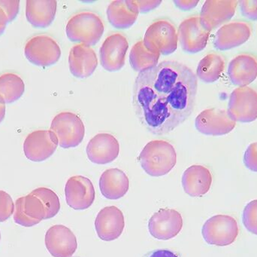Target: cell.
<instances>
[{
  "label": "cell",
  "mask_w": 257,
  "mask_h": 257,
  "mask_svg": "<svg viewBox=\"0 0 257 257\" xmlns=\"http://www.w3.org/2000/svg\"><path fill=\"white\" fill-rule=\"evenodd\" d=\"M197 89V76L190 68L173 60L161 62L136 77L135 113L151 134H169L191 116Z\"/></svg>",
  "instance_id": "obj_1"
},
{
  "label": "cell",
  "mask_w": 257,
  "mask_h": 257,
  "mask_svg": "<svg viewBox=\"0 0 257 257\" xmlns=\"http://www.w3.org/2000/svg\"><path fill=\"white\" fill-rule=\"evenodd\" d=\"M15 209V223L24 227H32L42 220L55 217L60 210V199L53 190L41 187L17 199Z\"/></svg>",
  "instance_id": "obj_2"
},
{
  "label": "cell",
  "mask_w": 257,
  "mask_h": 257,
  "mask_svg": "<svg viewBox=\"0 0 257 257\" xmlns=\"http://www.w3.org/2000/svg\"><path fill=\"white\" fill-rule=\"evenodd\" d=\"M141 167L145 173L154 178L168 175L177 162L174 146L163 140H152L147 143L139 156Z\"/></svg>",
  "instance_id": "obj_3"
},
{
  "label": "cell",
  "mask_w": 257,
  "mask_h": 257,
  "mask_svg": "<svg viewBox=\"0 0 257 257\" xmlns=\"http://www.w3.org/2000/svg\"><path fill=\"white\" fill-rule=\"evenodd\" d=\"M104 24L99 15L84 11L71 17L66 27V33L71 42L84 45H96L104 33Z\"/></svg>",
  "instance_id": "obj_4"
},
{
  "label": "cell",
  "mask_w": 257,
  "mask_h": 257,
  "mask_svg": "<svg viewBox=\"0 0 257 257\" xmlns=\"http://www.w3.org/2000/svg\"><path fill=\"white\" fill-rule=\"evenodd\" d=\"M63 149L75 148L84 140L85 127L81 118L71 112H62L52 120L51 129Z\"/></svg>",
  "instance_id": "obj_5"
},
{
  "label": "cell",
  "mask_w": 257,
  "mask_h": 257,
  "mask_svg": "<svg viewBox=\"0 0 257 257\" xmlns=\"http://www.w3.org/2000/svg\"><path fill=\"white\" fill-rule=\"evenodd\" d=\"M238 223L234 217L218 214L208 219L202 229V235L207 244L226 247L235 242L238 235Z\"/></svg>",
  "instance_id": "obj_6"
},
{
  "label": "cell",
  "mask_w": 257,
  "mask_h": 257,
  "mask_svg": "<svg viewBox=\"0 0 257 257\" xmlns=\"http://www.w3.org/2000/svg\"><path fill=\"white\" fill-rule=\"evenodd\" d=\"M143 42L149 51L169 55L178 48L176 28L170 21L159 20L147 29Z\"/></svg>",
  "instance_id": "obj_7"
},
{
  "label": "cell",
  "mask_w": 257,
  "mask_h": 257,
  "mask_svg": "<svg viewBox=\"0 0 257 257\" xmlns=\"http://www.w3.org/2000/svg\"><path fill=\"white\" fill-rule=\"evenodd\" d=\"M227 114L234 122L250 123L257 119V90L244 86L231 93L228 103Z\"/></svg>",
  "instance_id": "obj_8"
},
{
  "label": "cell",
  "mask_w": 257,
  "mask_h": 257,
  "mask_svg": "<svg viewBox=\"0 0 257 257\" xmlns=\"http://www.w3.org/2000/svg\"><path fill=\"white\" fill-rule=\"evenodd\" d=\"M27 60L36 66L47 67L55 64L61 57L60 45L48 35H37L30 38L24 46Z\"/></svg>",
  "instance_id": "obj_9"
},
{
  "label": "cell",
  "mask_w": 257,
  "mask_h": 257,
  "mask_svg": "<svg viewBox=\"0 0 257 257\" xmlns=\"http://www.w3.org/2000/svg\"><path fill=\"white\" fill-rule=\"evenodd\" d=\"M209 36L210 32L202 27L197 15L184 20L178 27V42L183 51L189 54H196L205 49Z\"/></svg>",
  "instance_id": "obj_10"
},
{
  "label": "cell",
  "mask_w": 257,
  "mask_h": 257,
  "mask_svg": "<svg viewBox=\"0 0 257 257\" xmlns=\"http://www.w3.org/2000/svg\"><path fill=\"white\" fill-rule=\"evenodd\" d=\"M58 145L57 137L52 131L38 130L26 137L24 155L30 161L41 162L49 158L55 152Z\"/></svg>",
  "instance_id": "obj_11"
},
{
  "label": "cell",
  "mask_w": 257,
  "mask_h": 257,
  "mask_svg": "<svg viewBox=\"0 0 257 257\" xmlns=\"http://www.w3.org/2000/svg\"><path fill=\"white\" fill-rule=\"evenodd\" d=\"M236 122L232 121L225 110L207 109L198 115L195 127L201 134L206 136H223L233 131Z\"/></svg>",
  "instance_id": "obj_12"
},
{
  "label": "cell",
  "mask_w": 257,
  "mask_h": 257,
  "mask_svg": "<svg viewBox=\"0 0 257 257\" xmlns=\"http://www.w3.org/2000/svg\"><path fill=\"white\" fill-rule=\"evenodd\" d=\"M183 227L181 214L175 209H160L148 221L151 236L159 240H169L179 234Z\"/></svg>",
  "instance_id": "obj_13"
},
{
  "label": "cell",
  "mask_w": 257,
  "mask_h": 257,
  "mask_svg": "<svg viewBox=\"0 0 257 257\" xmlns=\"http://www.w3.org/2000/svg\"><path fill=\"white\" fill-rule=\"evenodd\" d=\"M238 3L236 0L205 1L199 16L202 27L211 33L229 21L235 15Z\"/></svg>",
  "instance_id": "obj_14"
},
{
  "label": "cell",
  "mask_w": 257,
  "mask_h": 257,
  "mask_svg": "<svg viewBox=\"0 0 257 257\" xmlns=\"http://www.w3.org/2000/svg\"><path fill=\"white\" fill-rule=\"evenodd\" d=\"M65 196L69 207L77 211H82L92 206L96 193L90 179L83 176H74L66 182Z\"/></svg>",
  "instance_id": "obj_15"
},
{
  "label": "cell",
  "mask_w": 257,
  "mask_h": 257,
  "mask_svg": "<svg viewBox=\"0 0 257 257\" xmlns=\"http://www.w3.org/2000/svg\"><path fill=\"white\" fill-rule=\"evenodd\" d=\"M128 48L127 39L120 33H114L104 41L100 48V63L108 72L120 70L125 64Z\"/></svg>",
  "instance_id": "obj_16"
},
{
  "label": "cell",
  "mask_w": 257,
  "mask_h": 257,
  "mask_svg": "<svg viewBox=\"0 0 257 257\" xmlns=\"http://www.w3.org/2000/svg\"><path fill=\"white\" fill-rule=\"evenodd\" d=\"M252 28L245 21H232L222 26L216 33L214 46L218 51H227L245 43L251 36Z\"/></svg>",
  "instance_id": "obj_17"
},
{
  "label": "cell",
  "mask_w": 257,
  "mask_h": 257,
  "mask_svg": "<svg viewBox=\"0 0 257 257\" xmlns=\"http://www.w3.org/2000/svg\"><path fill=\"white\" fill-rule=\"evenodd\" d=\"M86 152L88 159L94 164H109L118 157L120 145L112 134L100 133L89 141Z\"/></svg>",
  "instance_id": "obj_18"
},
{
  "label": "cell",
  "mask_w": 257,
  "mask_h": 257,
  "mask_svg": "<svg viewBox=\"0 0 257 257\" xmlns=\"http://www.w3.org/2000/svg\"><path fill=\"white\" fill-rule=\"evenodd\" d=\"M125 227L123 212L115 206L102 208L96 216L95 228L98 236L102 241L117 239L123 233Z\"/></svg>",
  "instance_id": "obj_19"
},
{
  "label": "cell",
  "mask_w": 257,
  "mask_h": 257,
  "mask_svg": "<svg viewBox=\"0 0 257 257\" xmlns=\"http://www.w3.org/2000/svg\"><path fill=\"white\" fill-rule=\"evenodd\" d=\"M45 246L54 257H72L78 247L75 234L66 226H51L45 235Z\"/></svg>",
  "instance_id": "obj_20"
},
{
  "label": "cell",
  "mask_w": 257,
  "mask_h": 257,
  "mask_svg": "<svg viewBox=\"0 0 257 257\" xmlns=\"http://www.w3.org/2000/svg\"><path fill=\"white\" fill-rule=\"evenodd\" d=\"M71 73L78 78H88L98 66V58L94 50L84 44L72 47L69 55Z\"/></svg>",
  "instance_id": "obj_21"
},
{
  "label": "cell",
  "mask_w": 257,
  "mask_h": 257,
  "mask_svg": "<svg viewBox=\"0 0 257 257\" xmlns=\"http://www.w3.org/2000/svg\"><path fill=\"white\" fill-rule=\"evenodd\" d=\"M228 76L234 85L244 87L257 78V57L242 53L234 57L228 66Z\"/></svg>",
  "instance_id": "obj_22"
},
{
  "label": "cell",
  "mask_w": 257,
  "mask_h": 257,
  "mask_svg": "<svg viewBox=\"0 0 257 257\" xmlns=\"http://www.w3.org/2000/svg\"><path fill=\"white\" fill-rule=\"evenodd\" d=\"M212 181V175L208 167L195 164L184 172L181 182L185 193L191 197L197 198L209 192Z\"/></svg>",
  "instance_id": "obj_23"
},
{
  "label": "cell",
  "mask_w": 257,
  "mask_h": 257,
  "mask_svg": "<svg viewBox=\"0 0 257 257\" xmlns=\"http://www.w3.org/2000/svg\"><path fill=\"white\" fill-rule=\"evenodd\" d=\"M99 190L102 196L110 200L121 199L130 189V181L123 170L111 168L105 170L99 179Z\"/></svg>",
  "instance_id": "obj_24"
},
{
  "label": "cell",
  "mask_w": 257,
  "mask_h": 257,
  "mask_svg": "<svg viewBox=\"0 0 257 257\" xmlns=\"http://www.w3.org/2000/svg\"><path fill=\"white\" fill-rule=\"evenodd\" d=\"M57 8L55 0H27L26 18L36 28H47L55 18Z\"/></svg>",
  "instance_id": "obj_25"
},
{
  "label": "cell",
  "mask_w": 257,
  "mask_h": 257,
  "mask_svg": "<svg viewBox=\"0 0 257 257\" xmlns=\"http://www.w3.org/2000/svg\"><path fill=\"white\" fill-rule=\"evenodd\" d=\"M225 59L221 54L212 52L199 61L196 76L205 83H214L221 76L225 69Z\"/></svg>",
  "instance_id": "obj_26"
},
{
  "label": "cell",
  "mask_w": 257,
  "mask_h": 257,
  "mask_svg": "<svg viewBox=\"0 0 257 257\" xmlns=\"http://www.w3.org/2000/svg\"><path fill=\"white\" fill-rule=\"evenodd\" d=\"M25 92L24 80L18 74L6 72L0 75V104H9L18 101Z\"/></svg>",
  "instance_id": "obj_27"
},
{
  "label": "cell",
  "mask_w": 257,
  "mask_h": 257,
  "mask_svg": "<svg viewBox=\"0 0 257 257\" xmlns=\"http://www.w3.org/2000/svg\"><path fill=\"white\" fill-rule=\"evenodd\" d=\"M139 14L128 7L126 1H113L107 9V17L112 27L116 29H128L137 20Z\"/></svg>",
  "instance_id": "obj_28"
},
{
  "label": "cell",
  "mask_w": 257,
  "mask_h": 257,
  "mask_svg": "<svg viewBox=\"0 0 257 257\" xmlns=\"http://www.w3.org/2000/svg\"><path fill=\"white\" fill-rule=\"evenodd\" d=\"M160 56L158 53L149 51L143 41H139L130 51V65L134 70L141 72L158 64Z\"/></svg>",
  "instance_id": "obj_29"
},
{
  "label": "cell",
  "mask_w": 257,
  "mask_h": 257,
  "mask_svg": "<svg viewBox=\"0 0 257 257\" xmlns=\"http://www.w3.org/2000/svg\"><path fill=\"white\" fill-rule=\"evenodd\" d=\"M19 0H0V27H6L19 13Z\"/></svg>",
  "instance_id": "obj_30"
},
{
  "label": "cell",
  "mask_w": 257,
  "mask_h": 257,
  "mask_svg": "<svg viewBox=\"0 0 257 257\" xmlns=\"http://www.w3.org/2000/svg\"><path fill=\"white\" fill-rule=\"evenodd\" d=\"M242 223L249 232L257 235V199L249 202L244 208Z\"/></svg>",
  "instance_id": "obj_31"
},
{
  "label": "cell",
  "mask_w": 257,
  "mask_h": 257,
  "mask_svg": "<svg viewBox=\"0 0 257 257\" xmlns=\"http://www.w3.org/2000/svg\"><path fill=\"white\" fill-rule=\"evenodd\" d=\"M15 205L10 195L0 190V222H5L10 218L15 212Z\"/></svg>",
  "instance_id": "obj_32"
},
{
  "label": "cell",
  "mask_w": 257,
  "mask_h": 257,
  "mask_svg": "<svg viewBox=\"0 0 257 257\" xmlns=\"http://www.w3.org/2000/svg\"><path fill=\"white\" fill-rule=\"evenodd\" d=\"M128 7L131 9L133 12L136 13H147L151 12L154 9H157L162 1H139V0H128L126 1Z\"/></svg>",
  "instance_id": "obj_33"
},
{
  "label": "cell",
  "mask_w": 257,
  "mask_h": 257,
  "mask_svg": "<svg viewBox=\"0 0 257 257\" xmlns=\"http://www.w3.org/2000/svg\"><path fill=\"white\" fill-rule=\"evenodd\" d=\"M243 161L248 170L257 173V142L249 145L244 152Z\"/></svg>",
  "instance_id": "obj_34"
},
{
  "label": "cell",
  "mask_w": 257,
  "mask_h": 257,
  "mask_svg": "<svg viewBox=\"0 0 257 257\" xmlns=\"http://www.w3.org/2000/svg\"><path fill=\"white\" fill-rule=\"evenodd\" d=\"M240 12L242 16L250 21H257V0L239 2Z\"/></svg>",
  "instance_id": "obj_35"
},
{
  "label": "cell",
  "mask_w": 257,
  "mask_h": 257,
  "mask_svg": "<svg viewBox=\"0 0 257 257\" xmlns=\"http://www.w3.org/2000/svg\"><path fill=\"white\" fill-rule=\"evenodd\" d=\"M143 257H181L178 252L168 248L156 249L151 250Z\"/></svg>",
  "instance_id": "obj_36"
},
{
  "label": "cell",
  "mask_w": 257,
  "mask_h": 257,
  "mask_svg": "<svg viewBox=\"0 0 257 257\" xmlns=\"http://www.w3.org/2000/svg\"><path fill=\"white\" fill-rule=\"evenodd\" d=\"M174 3L180 10L190 11L197 6L199 1H197V0H196V1H194V0H193V1H179V0H178V1H175Z\"/></svg>",
  "instance_id": "obj_37"
},
{
  "label": "cell",
  "mask_w": 257,
  "mask_h": 257,
  "mask_svg": "<svg viewBox=\"0 0 257 257\" xmlns=\"http://www.w3.org/2000/svg\"><path fill=\"white\" fill-rule=\"evenodd\" d=\"M6 105L0 104V123L3 122L6 116Z\"/></svg>",
  "instance_id": "obj_38"
},
{
  "label": "cell",
  "mask_w": 257,
  "mask_h": 257,
  "mask_svg": "<svg viewBox=\"0 0 257 257\" xmlns=\"http://www.w3.org/2000/svg\"><path fill=\"white\" fill-rule=\"evenodd\" d=\"M6 27H0V36L3 34L5 30H6Z\"/></svg>",
  "instance_id": "obj_39"
},
{
  "label": "cell",
  "mask_w": 257,
  "mask_h": 257,
  "mask_svg": "<svg viewBox=\"0 0 257 257\" xmlns=\"http://www.w3.org/2000/svg\"><path fill=\"white\" fill-rule=\"evenodd\" d=\"M0 240H1V233H0Z\"/></svg>",
  "instance_id": "obj_40"
},
{
  "label": "cell",
  "mask_w": 257,
  "mask_h": 257,
  "mask_svg": "<svg viewBox=\"0 0 257 257\" xmlns=\"http://www.w3.org/2000/svg\"><path fill=\"white\" fill-rule=\"evenodd\" d=\"M72 257H81V256H72Z\"/></svg>",
  "instance_id": "obj_41"
}]
</instances>
